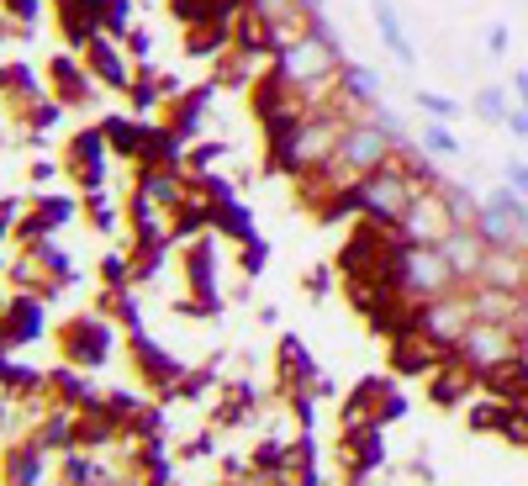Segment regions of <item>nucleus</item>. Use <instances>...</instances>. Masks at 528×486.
<instances>
[{"mask_svg":"<svg viewBox=\"0 0 528 486\" xmlns=\"http://www.w3.org/2000/svg\"><path fill=\"white\" fill-rule=\"evenodd\" d=\"M22 201H16V196H0V243H6V238H16V222H22Z\"/></svg>","mask_w":528,"mask_h":486,"instance_id":"nucleus-51","label":"nucleus"},{"mask_svg":"<svg viewBox=\"0 0 528 486\" xmlns=\"http://www.w3.org/2000/svg\"><path fill=\"white\" fill-rule=\"evenodd\" d=\"M349 122H354V117H349L344 106H317V111H307V117L291 127V133L264 138V143H270V170H275V175H291V180L328 170L333 154H338V138H344Z\"/></svg>","mask_w":528,"mask_h":486,"instance_id":"nucleus-1","label":"nucleus"},{"mask_svg":"<svg viewBox=\"0 0 528 486\" xmlns=\"http://www.w3.org/2000/svg\"><path fill=\"white\" fill-rule=\"evenodd\" d=\"M439 249H444V259H449V270H455L460 286H476L481 265H486V238L476 228H455V233L439 243Z\"/></svg>","mask_w":528,"mask_h":486,"instance_id":"nucleus-24","label":"nucleus"},{"mask_svg":"<svg viewBox=\"0 0 528 486\" xmlns=\"http://www.w3.org/2000/svg\"><path fill=\"white\" fill-rule=\"evenodd\" d=\"M59 170H64V159H32L27 164V185H32V191H53Z\"/></svg>","mask_w":528,"mask_h":486,"instance_id":"nucleus-49","label":"nucleus"},{"mask_svg":"<svg viewBox=\"0 0 528 486\" xmlns=\"http://www.w3.org/2000/svg\"><path fill=\"white\" fill-rule=\"evenodd\" d=\"M444 196H449V212H455L460 228H476V217H481V196L470 191V185H455V180H444Z\"/></svg>","mask_w":528,"mask_h":486,"instance_id":"nucleus-39","label":"nucleus"},{"mask_svg":"<svg viewBox=\"0 0 528 486\" xmlns=\"http://www.w3.org/2000/svg\"><path fill=\"white\" fill-rule=\"evenodd\" d=\"M338 106H344L349 117H370V111L381 106V85H375V74L360 69V64L338 69Z\"/></svg>","mask_w":528,"mask_h":486,"instance_id":"nucleus-28","label":"nucleus"},{"mask_svg":"<svg viewBox=\"0 0 528 486\" xmlns=\"http://www.w3.org/2000/svg\"><path fill=\"white\" fill-rule=\"evenodd\" d=\"M80 201H85V222H90L101 238H117V233L127 228V207H122L111 191H85Z\"/></svg>","mask_w":528,"mask_h":486,"instance_id":"nucleus-34","label":"nucleus"},{"mask_svg":"<svg viewBox=\"0 0 528 486\" xmlns=\"http://www.w3.org/2000/svg\"><path fill=\"white\" fill-rule=\"evenodd\" d=\"M455 354L476 370V376H486V370H497V365H513L523 354V339H518L513 323H486V317H476V323L465 328V339L455 344Z\"/></svg>","mask_w":528,"mask_h":486,"instance_id":"nucleus-6","label":"nucleus"},{"mask_svg":"<svg viewBox=\"0 0 528 486\" xmlns=\"http://www.w3.org/2000/svg\"><path fill=\"white\" fill-rule=\"evenodd\" d=\"M43 386H48V370L16 360V349H0V397L22 402V397H32V391H43Z\"/></svg>","mask_w":528,"mask_h":486,"instance_id":"nucleus-31","label":"nucleus"},{"mask_svg":"<svg viewBox=\"0 0 528 486\" xmlns=\"http://www.w3.org/2000/svg\"><path fill=\"white\" fill-rule=\"evenodd\" d=\"M80 59H85V69H90V80H96L101 90H111V96H127L132 80H138V64L127 59L122 37H111V32L90 37V43L80 48Z\"/></svg>","mask_w":528,"mask_h":486,"instance_id":"nucleus-10","label":"nucleus"},{"mask_svg":"<svg viewBox=\"0 0 528 486\" xmlns=\"http://www.w3.org/2000/svg\"><path fill=\"white\" fill-rule=\"evenodd\" d=\"M402 238L407 243H444L449 233L460 228L455 222V212H449V196H444V185H433V191H418L412 196V207L402 212Z\"/></svg>","mask_w":528,"mask_h":486,"instance_id":"nucleus-12","label":"nucleus"},{"mask_svg":"<svg viewBox=\"0 0 528 486\" xmlns=\"http://www.w3.org/2000/svg\"><path fill=\"white\" fill-rule=\"evenodd\" d=\"M470 391H481V376L460 360V354H449V360L428 376V402L433 407H460Z\"/></svg>","mask_w":528,"mask_h":486,"instance_id":"nucleus-23","label":"nucleus"},{"mask_svg":"<svg viewBox=\"0 0 528 486\" xmlns=\"http://www.w3.org/2000/svg\"><path fill=\"white\" fill-rule=\"evenodd\" d=\"M412 476H418V481H439V476H433V465H428V455L412 460Z\"/></svg>","mask_w":528,"mask_h":486,"instance_id":"nucleus-57","label":"nucleus"},{"mask_svg":"<svg viewBox=\"0 0 528 486\" xmlns=\"http://www.w3.org/2000/svg\"><path fill=\"white\" fill-rule=\"evenodd\" d=\"M132 11H138V0H101V32H111V37H127L132 27Z\"/></svg>","mask_w":528,"mask_h":486,"instance_id":"nucleus-41","label":"nucleus"},{"mask_svg":"<svg viewBox=\"0 0 528 486\" xmlns=\"http://www.w3.org/2000/svg\"><path fill=\"white\" fill-rule=\"evenodd\" d=\"M0 11L11 16L16 37H27V32L37 27V16H43V0H0Z\"/></svg>","mask_w":528,"mask_h":486,"instance_id":"nucleus-44","label":"nucleus"},{"mask_svg":"<svg viewBox=\"0 0 528 486\" xmlns=\"http://www.w3.org/2000/svg\"><path fill=\"white\" fill-rule=\"evenodd\" d=\"M43 302L48 296L37 291H16V296H0V339H6V349H27L43 339Z\"/></svg>","mask_w":528,"mask_h":486,"instance_id":"nucleus-16","label":"nucleus"},{"mask_svg":"<svg viewBox=\"0 0 528 486\" xmlns=\"http://www.w3.org/2000/svg\"><path fill=\"white\" fill-rule=\"evenodd\" d=\"M465 291H470V312L476 317L518 328V291H502V286H465Z\"/></svg>","mask_w":528,"mask_h":486,"instance_id":"nucleus-32","label":"nucleus"},{"mask_svg":"<svg viewBox=\"0 0 528 486\" xmlns=\"http://www.w3.org/2000/svg\"><path fill=\"white\" fill-rule=\"evenodd\" d=\"M264 259H270V243H264V238L238 243V270L249 275V280H259V275H264Z\"/></svg>","mask_w":528,"mask_h":486,"instance_id":"nucleus-45","label":"nucleus"},{"mask_svg":"<svg viewBox=\"0 0 528 486\" xmlns=\"http://www.w3.org/2000/svg\"><path fill=\"white\" fill-rule=\"evenodd\" d=\"M74 428H80V407L53 402L48 413H43V423L32 428V439L43 444L48 455H64V450H74V444H80V434H74Z\"/></svg>","mask_w":528,"mask_h":486,"instance_id":"nucleus-29","label":"nucleus"},{"mask_svg":"<svg viewBox=\"0 0 528 486\" xmlns=\"http://www.w3.org/2000/svg\"><path fill=\"white\" fill-rule=\"evenodd\" d=\"M64 175L85 191H106V175H111V148H106V133L101 122L96 127H74L64 138Z\"/></svg>","mask_w":528,"mask_h":486,"instance_id":"nucleus-7","label":"nucleus"},{"mask_svg":"<svg viewBox=\"0 0 528 486\" xmlns=\"http://www.w3.org/2000/svg\"><path fill=\"white\" fill-rule=\"evenodd\" d=\"M470 111H476L481 122H492V127H502L507 122V111H513V101H507V90H497V85H486V90H476V101H470Z\"/></svg>","mask_w":528,"mask_h":486,"instance_id":"nucleus-40","label":"nucleus"},{"mask_svg":"<svg viewBox=\"0 0 528 486\" xmlns=\"http://www.w3.org/2000/svg\"><path fill=\"white\" fill-rule=\"evenodd\" d=\"M317 376H323V370H317L307 339H301V333H280V344H275V397L286 402L296 391H312Z\"/></svg>","mask_w":528,"mask_h":486,"instance_id":"nucleus-14","label":"nucleus"},{"mask_svg":"<svg viewBox=\"0 0 528 486\" xmlns=\"http://www.w3.org/2000/svg\"><path fill=\"white\" fill-rule=\"evenodd\" d=\"M460 280L449 270V259L439 243H402V254H396V291L412 296V302H433V296L455 291Z\"/></svg>","mask_w":528,"mask_h":486,"instance_id":"nucleus-3","label":"nucleus"},{"mask_svg":"<svg viewBox=\"0 0 528 486\" xmlns=\"http://www.w3.org/2000/svg\"><path fill=\"white\" fill-rule=\"evenodd\" d=\"M59 349H64L69 365L101 370L111 360V349H117V328H111L106 312H74L69 323L59 328Z\"/></svg>","mask_w":528,"mask_h":486,"instance_id":"nucleus-5","label":"nucleus"},{"mask_svg":"<svg viewBox=\"0 0 528 486\" xmlns=\"http://www.w3.org/2000/svg\"><path fill=\"white\" fill-rule=\"evenodd\" d=\"M333 265H317V270H307V296H328V286H333Z\"/></svg>","mask_w":528,"mask_h":486,"instance_id":"nucleus-54","label":"nucleus"},{"mask_svg":"<svg viewBox=\"0 0 528 486\" xmlns=\"http://www.w3.org/2000/svg\"><path fill=\"white\" fill-rule=\"evenodd\" d=\"M502 127H507V133H513L518 143H528V106H513V111H507V122H502Z\"/></svg>","mask_w":528,"mask_h":486,"instance_id":"nucleus-55","label":"nucleus"},{"mask_svg":"<svg viewBox=\"0 0 528 486\" xmlns=\"http://www.w3.org/2000/svg\"><path fill=\"white\" fill-rule=\"evenodd\" d=\"M222 397V381H217V360H206V365H196V370H185V376L175 381V391H169V402H206L212 407ZM164 402V407H169Z\"/></svg>","mask_w":528,"mask_h":486,"instance_id":"nucleus-33","label":"nucleus"},{"mask_svg":"<svg viewBox=\"0 0 528 486\" xmlns=\"http://www.w3.org/2000/svg\"><path fill=\"white\" fill-rule=\"evenodd\" d=\"M85 201H74L64 191H37L32 196V207L22 212V222H16V238L22 243H43V238H59L74 217H80Z\"/></svg>","mask_w":528,"mask_h":486,"instance_id":"nucleus-13","label":"nucleus"},{"mask_svg":"<svg viewBox=\"0 0 528 486\" xmlns=\"http://www.w3.org/2000/svg\"><path fill=\"white\" fill-rule=\"evenodd\" d=\"M396 418H407V397L396 391V381H381V391H375V423H396Z\"/></svg>","mask_w":528,"mask_h":486,"instance_id":"nucleus-43","label":"nucleus"},{"mask_svg":"<svg viewBox=\"0 0 528 486\" xmlns=\"http://www.w3.org/2000/svg\"><path fill=\"white\" fill-rule=\"evenodd\" d=\"M386 360H391L396 376H418V381H428L433 370L449 360V349L433 344L423 328H412V333H402V339H386Z\"/></svg>","mask_w":528,"mask_h":486,"instance_id":"nucleus-18","label":"nucleus"},{"mask_svg":"<svg viewBox=\"0 0 528 486\" xmlns=\"http://www.w3.org/2000/svg\"><path fill=\"white\" fill-rule=\"evenodd\" d=\"M228 154H233L228 138H196L191 148H185V170H191V175H212Z\"/></svg>","mask_w":528,"mask_h":486,"instance_id":"nucleus-37","label":"nucleus"},{"mask_svg":"<svg viewBox=\"0 0 528 486\" xmlns=\"http://www.w3.org/2000/svg\"><path fill=\"white\" fill-rule=\"evenodd\" d=\"M180 280L185 291L201 296V302H212L222 312V291H217V233H201L180 249Z\"/></svg>","mask_w":528,"mask_h":486,"instance_id":"nucleus-17","label":"nucleus"},{"mask_svg":"<svg viewBox=\"0 0 528 486\" xmlns=\"http://www.w3.org/2000/svg\"><path fill=\"white\" fill-rule=\"evenodd\" d=\"M391 154H396V138L386 133V127L370 122V117H354V122L344 127V138H338V154H333V164H328V175L344 180V185H354L360 175L381 170Z\"/></svg>","mask_w":528,"mask_h":486,"instance_id":"nucleus-2","label":"nucleus"},{"mask_svg":"<svg viewBox=\"0 0 528 486\" xmlns=\"http://www.w3.org/2000/svg\"><path fill=\"white\" fill-rule=\"evenodd\" d=\"M470 323H476V312H470V291L465 286L433 296V302H423V312H418V328L428 333L433 344H444L449 354H455V344L465 339Z\"/></svg>","mask_w":528,"mask_h":486,"instance_id":"nucleus-11","label":"nucleus"},{"mask_svg":"<svg viewBox=\"0 0 528 486\" xmlns=\"http://www.w3.org/2000/svg\"><path fill=\"white\" fill-rule=\"evenodd\" d=\"M122 48H127V59L138 64V69L154 64V32H148V27H132V32L122 37Z\"/></svg>","mask_w":528,"mask_h":486,"instance_id":"nucleus-47","label":"nucleus"},{"mask_svg":"<svg viewBox=\"0 0 528 486\" xmlns=\"http://www.w3.org/2000/svg\"><path fill=\"white\" fill-rule=\"evenodd\" d=\"M502 180L513 185L518 196H528V159H507V170H502Z\"/></svg>","mask_w":528,"mask_h":486,"instance_id":"nucleus-53","label":"nucleus"},{"mask_svg":"<svg viewBox=\"0 0 528 486\" xmlns=\"http://www.w3.org/2000/svg\"><path fill=\"white\" fill-rule=\"evenodd\" d=\"M386 376H365L360 386L338 402V434H360V428H381L375 423V391H381Z\"/></svg>","mask_w":528,"mask_h":486,"instance_id":"nucleus-30","label":"nucleus"},{"mask_svg":"<svg viewBox=\"0 0 528 486\" xmlns=\"http://www.w3.org/2000/svg\"><path fill=\"white\" fill-rule=\"evenodd\" d=\"M423 154H433V159H455V154H460V138L449 133V122L433 117V122L423 127Z\"/></svg>","mask_w":528,"mask_h":486,"instance_id":"nucleus-42","label":"nucleus"},{"mask_svg":"<svg viewBox=\"0 0 528 486\" xmlns=\"http://www.w3.org/2000/svg\"><path fill=\"white\" fill-rule=\"evenodd\" d=\"M217 434L222 428H196V434L180 444V460H212L217 455Z\"/></svg>","mask_w":528,"mask_h":486,"instance_id":"nucleus-46","label":"nucleus"},{"mask_svg":"<svg viewBox=\"0 0 528 486\" xmlns=\"http://www.w3.org/2000/svg\"><path fill=\"white\" fill-rule=\"evenodd\" d=\"M0 486H59V455H48L32 434L11 439L0 455Z\"/></svg>","mask_w":528,"mask_h":486,"instance_id":"nucleus-9","label":"nucleus"},{"mask_svg":"<svg viewBox=\"0 0 528 486\" xmlns=\"http://www.w3.org/2000/svg\"><path fill=\"white\" fill-rule=\"evenodd\" d=\"M386 428H360V434H338V465H344V476L349 471H381L386 465Z\"/></svg>","mask_w":528,"mask_h":486,"instance_id":"nucleus-25","label":"nucleus"},{"mask_svg":"<svg viewBox=\"0 0 528 486\" xmlns=\"http://www.w3.org/2000/svg\"><path fill=\"white\" fill-rule=\"evenodd\" d=\"M43 80H48V90L69 111H85L90 101H96V90H101L96 80H90V69H85L80 53H48V59H43Z\"/></svg>","mask_w":528,"mask_h":486,"instance_id":"nucleus-15","label":"nucleus"},{"mask_svg":"<svg viewBox=\"0 0 528 486\" xmlns=\"http://www.w3.org/2000/svg\"><path fill=\"white\" fill-rule=\"evenodd\" d=\"M375 27H381L386 48L396 53V64H412V59H418V53H412V37H407V27H402V16H396L391 0H375Z\"/></svg>","mask_w":528,"mask_h":486,"instance_id":"nucleus-36","label":"nucleus"},{"mask_svg":"<svg viewBox=\"0 0 528 486\" xmlns=\"http://www.w3.org/2000/svg\"><path fill=\"white\" fill-rule=\"evenodd\" d=\"M423 185L412 180V170L402 164V154H391L381 170L360 175V217H381V222H402V212L412 207Z\"/></svg>","mask_w":528,"mask_h":486,"instance_id":"nucleus-4","label":"nucleus"},{"mask_svg":"<svg viewBox=\"0 0 528 486\" xmlns=\"http://www.w3.org/2000/svg\"><path fill=\"white\" fill-rule=\"evenodd\" d=\"M101 402H106V407H111V413H117L122 423H127V418H132V413H138V407H143L138 397H132V391H106Z\"/></svg>","mask_w":528,"mask_h":486,"instance_id":"nucleus-52","label":"nucleus"},{"mask_svg":"<svg viewBox=\"0 0 528 486\" xmlns=\"http://www.w3.org/2000/svg\"><path fill=\"white\" fill-rule=\"evenodd\" d=\"M212 96H217V85L206 80V85H196V90H185V96L164 111V127H169V133H175L185 148H191V143L206 133V111H212Z\"/></svg>","mask_w":528,"mask_h":486,"instance_id":"nucleus-21","label":"nucleus"},{"mask_svg":"<svg viewBox=\"0 0 528 486\" xmlns=\"http://www.w3.org/2000/svg\"><path fill=\"white\" fill-rule=\"evenodd\" d=\"M101 133H106L111 159H122V164L138 170V164L148 159V143H154V122L132 117V111H111V117H101Z\"/></svg>","mask_w":528,"mask_h":486,"instance_id":"nucleus-19","label":"nucleus"},{"mask_svg":"<svg viewBox=\"0 0 528 486\" xmlns=\"http://www.w3.org/2000/svg\"><path fill=\"white\" fill-rule=\"evenodd\" d=\"M37 96H48V80L37 74L27 59H0V101H6L11 111L32 106Z\"/></svg>","mask_w":528,"mask_h":486,"instance_id":"nucleus-26","label":"nucleus"},{"mask_svg":"<svg viewBox=\"0 0 528 486\" xmlns=\"http://www.w3.org/2000/svg\"><path fill=\"white\" fill-rule=\"evenodd\" d=\"M418 106L428 111V117H439V122H455L460 117V101L439 96V90H418Z\"/></svg>","mask_w":528,"mask_h":486,"instance_id":"nucleus-50","label":"nucleus"},{"mask_svg":"<svg viewBox=\"0 0 528 486\" xmlns=\"http://www.w3.org/2000/svg\"><path fill=\"white\" fill-rule=\"evenodd\" d=\"M169 222H175V212L164 201L132 191L127 196V249H138V243H175L169 238Z\"/></svg>","mask_w":528,"mask_h":486,"instance_id":"nucleus-20","label":"nucleus"},{"mask_svg":"<svg viewBox=\"0 0 528 486\" xmlns=\"http://www.w3.org/2000/svg\"><path fill=\"white\" fill-rule=\"evenodd\" d=\"M127 365H132V376H138L143 391H154L159 402H169V391H175V381L185 376V365L169 354L164 344H154L148 333H127Z\"/></svg>","mask_w":528,"mask_h":486,"instance_id":"nucleus-8","label":"nucleus"},{"mask_svg":"<svg viewBox=\"0 0 528 486\" xmlns=\"http://www.w3.org/2000/svg\"><path fill=\"white\" fill-rule=\"evenodd\" d=\"M48 391H53V402H64V407H96L106 397V386H96V370H80V365H53L48 370Z\"/></svg>","mask_w":528,"mask_h":486,"instance_id":"nucleus-22","label":"nucleus"},{"mask_svg":"<svg viewBox=\"0 0 528 486\" xmlns=\"http://www.w3.org/2000/svg\"><path fill=\"white\" fill-rule=\"evenodd\" d=\"M486 53H492V59H502V53H507V27L502 22L486 27Z\"/></svg>","mask_w":528,"mask_h":486,"instance_id":"nucleus-56","label":"nucleus"},{"mask_svg":"<svg viewBox=\"0 0 528 486\" xmlns=\"http://www.w3.org/2000/svg\"><path fill=\"white\" fill-rule=\"evenodd\" d=\"M212 233L217 238H233V243H249V238H259L254 233V212L243 207L238 196H228V201H217V217H212Z\"/></svg>","mask_w":528,"mask_h":486,"instance_id":"nucleus-35","label":"nucleus"},{"mask_svg":"<svg viewBox=\"0 0 528 486\" xmlns=\"http://www.w3.org/2000/svg\"><path fill=\"white\" fill-rule=\"evenodd\" d=\"M101 286H132V270H127V249H111L101 259Z\"/></svg>","mask_w":528,"mask_h":486,"instance_id":"nucleus-48","label":"nucleus"},{"mask_svg":"<svg viewBox=\"0 0 528 486\" xmlns=\"http://www.w3.org/2000/svg\"><path fill=\"white\" fill-rule=\"evenodd\" d=\"M74 434H80V450H117V444L127 439V423L111 413L106 402H96V407H85L80 413V428H74Z\"/></svg>","mask_w":528,"mask_h":486,"instance_id":"nucleus-27","label":"nucleus"},{"mask_svg":"<svg viewBox=\"0 0 528 486\" xmlns=\"http://www.w3.org/2000/svg\"><path fill=\"white\" fill-rule=\"evenodd\" d=\"M507 407L513 402H502V397H486V402H476L465 413V423L476 428V434H502V423H507Z\"/></svg>","mask_w":528,"mask_h":486,"instance_id":"nucleus-38","label":"nucleus"},{"mask_svg":"<svg viewBox=\"0 0 528 486\" xmlns=\"http://www.w3.org/2000/svg\"><path fill=\"white\" fill-rule=\"evenodd\" d=\"M513 90H518V106H528V69L513 74Z\"/></svg>","mask_w":528,"mask_h":486,"instance_id":"nucleus-58","label":"nucleus"},{"mask_svg":"<svg viewBox=\"0 0 528 486\" xmlns=\"http://www.w3.org/2000/svg\"><path fill=\"white\" fill-rule=\"evenodd\" d=\"M0 270H6V254H0Z\"/></svg>","mask_w":528,"mask_h":486,"instance_id":"nucleus-59","label":"nucleus"}]
</instances>
